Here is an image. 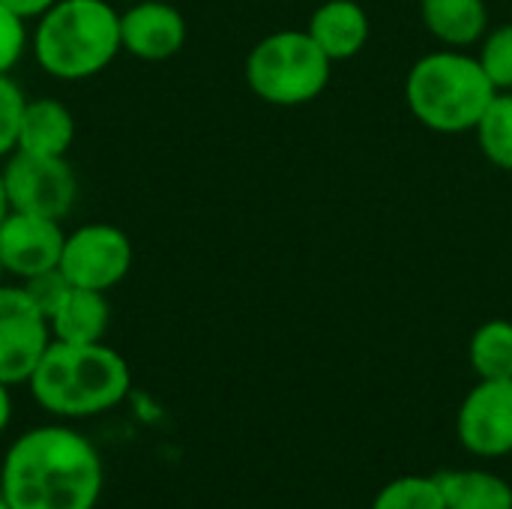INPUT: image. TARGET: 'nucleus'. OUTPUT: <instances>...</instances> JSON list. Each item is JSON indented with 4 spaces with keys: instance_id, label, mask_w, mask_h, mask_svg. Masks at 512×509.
Returning a JSON list of instances; mask_svg holds the SVG:
<instances>
[{
    "instance_id": "f257e3e1",
    "label": "nucleus",
    "mask_w": 512,
    "mask_h": 509,
    "mask_svg": "<svg viewBox=\"0 0 512 509\" xmlns=\"http://www.w3.org/2000/svg\"><path fill=\"white\" fill-rule=\"evenodd\" d=\"M102 486L99 450L63 423L27 429L0 459V498L9 509H96Z\"/></svg>"
},
{
    "instance_id": "f03ea898",
    "label": "nucleus",
    "mask_w": 512,
    "mask_h": 509,
    "mask_svg": "<svg viewBox=\"0 0 512 509\" xmlns=\"http://www.w3.org/2000/svg\"><path fill=\"white\" fill-rule=\"evenodd\" d=\"M33 402L57 420H87L126 402L132 375L123 354L105 342H54L36 363L30 381Z\"/></svg>"
},
{
    "instance_id": "7ed1b4c3",
    "label": "nucleus",
    "mask_w": 512,
    "mask_h": 509,
    "mask_svg": "<svg viewBox=\"0 0 512 509\" xmlns=\"http://www.w3.org/2000/svg\"><path fill=\"white\" fill-rule=\"evenodd\" d=\"M30 51L57 81H87L123 51L120 12L108 0H57L33 24Z\"/></svg>"
},
{
    "instance_id": "20e7f679",
    "label": "nucleus",
    "mask_w": 512,
    "mask_h": 509,
    "mask_svg": "<svg viewBox=\"0 0 512 509\" xmlns=\"http://www.w3.org/2000/svg\"><path fill=\"white\" fill-rule=\"evenodd\" d=\"M495 93L477 54L456 48L423 54L405 78L408 111L438 135L474 132Z\"/></svg>"
},
{
    "instance_id": "39448f33",
    "label": "nucleus",
    "mask_w": 512,
    "mask_h": 509,
    "mask_svg": "<svg viewBox=\"0 0 512 509\" xmlns=\"http://www.w3.org/2000/svg\"><path fill=\"white\" fill-rule=\"evenodd\" d=\"M333 75V60L306 30H273L258 39L246 57L249 90L279 108L315 102Z\"/></svg>"
},
{
    "instance_id": "423d86ee",
    "label": "nucleus",
    "mask_w": 512,
    "mask_h": 509,
    "mask_svg": "<svg viewBox=\"0 0 512 509\" xmlns=\"http://www.w3.org/2000/svg\"><path fill=\"white\" fill-rule=\"evenodd\" d=\"M0 174L9 210L63 222L78 201V177L66 156H39L15 150L6 156Z\"/></svg>"
},
{
    "instance_id": "0eeeda50",
    "label": "nucleus",
    "mask_w": 512,
    "mask_h": 509,
    "mask_svg": "<svg viewBox=\"0 0 512 509\" xmlns=\"http://www.w3.org/2000/svg\"><path fill=\"white\" fill-rule=\"evenodd\" d=\"M72 288L111 291L132 270V240L111 222H90L66 234L60 267Z\"/></svg>"
},
{
    "instance_id": "6e6552de",
    "label": "nucleus",
    "mask_w": 512,
    "mask_h": 509,
    "mask_svg": "<svg viewBox=\"0 0 512 509\" xmlns=\"http://www.w3.org/2000/svg\"><path fill=\"white\" fill-rule=\"evenodd\" d=\"M48 345V318L21 285H0V381L9 387L27 384Z\"/></svg>"
},
{
    "instance_id": "1a4fd4ad",
    "label": "nucleus",
    "mask_w": 512,
    "mask_h": 509,
    "mask_svg": "<svg viewBox=\"0 0 512 509\" xmlns=\"http://www.w3.org/2000/svg\"><path fill=\"white\" fill-rule=\"evenodd\" d=\"M456 435L462 447L483 459L512 453V381H483L465 396Z\"/></svg>"
},
{
    "instance_id": "9d476101",
    "label": "nucleus",
    "mask_w": 512,
    "mask_h": 509,
    "mask_svg": "<svg viewBox=\"0 0 512 509\" xmlns=\"http://www.w3.org/2000/svg\"><path fill=\"white\" fill-rule=\"evenodd\" d=\"M63 243L66 231L60 219L9 210L0 222V261L6 267V276H15L21 282L57 270Z\"/></svg>"
},
{
    "instance_id": "9b49d317",
    "label": "nucleus",
    "mask_w": 512,
    "mask_h": 509,
    "mask_svg": "<svg viewBox=\"0 0 512 509\" xmlns=\"http://www.w3.org/2000/svg\"><path fill=\"white\" fill-rule=\"evenodd\" d=\"M189 39V24L174 3L138 0L120 12V42L123 51L144 63H162L183 51Z\"/></svg>"
},
{
    "instance_id": "f8f14e48",
    "label": "nucleus",
    "mask_w": 512,
    "mask_h": 509,
    "mask_svg": "<svg viewBox=\"0 0 512 509\" xmlns=\"http://www.w3.org/2000/svg\"><path fill=\"white\" fill-rule=\"evenodd\" d=\"M306 33L318 42V48L333 63H342L366 48L372 36V21L357 0H324L309 15Z\"/></svg>"
},
{
    "instance_id": "ddd939ff",
    "label": "nucleus",
    "mask_w": 512,
    "mask_h": 509,
    "mask_svg": "<svg viewBox=\"0 0 512 509\" xmlns=\"http://www.w3.org/2000/svg\"><path fill=\"white\" fill-rule=\"evenodd\" d=\"M72 141H75V117L69 105L51 96H36L24 102L15 150L39 153V156H69Z\"/></svg>"
},
{
    "instance_id": "4468645a",
    "label": "nucleus",
    "mask_w": 512,
    "mask_h": 509,
    "mask_svg": "<svg viewBox=\"0 0 512 509\" xmlns=\"http://www.w3.org/2000/svg\"><path fill=\"white\" fill-rule=\"evenodd\" d=\"M111 324V303L105 291L69 288L63 303L48 318L51 339L69 345H93L102 342Z\"/></svg>"
},
{
    "instance_id": "2eb2a0df",
    "label": "nucleus",
    "mask_w": 512,
    "mask_h": 509,
    "mask_svg": "<svg viewBox=\"0 0 512 509\" xmlns=\"http://www.w3.org/2000/svg\"><path fill=\"white\" fill-rule=\"evenodd\" d=\"M420 18L444 48L456 51L480 45L489 30L486 0H420Z\"/></svg>"
},
{
    "instance_id": "dca6fc26",
    "label": "nucleus",
    "mask_w": 512,
    "mask_h": 509,
    "mask_svg": "<svg viewBox=\"0 0 512 509\" xmlns=\"http://www.w3.org/2000/svg\"><path fill=\"white\" fill-rule=\"evenodd\" d=\"M447 509H512V486L489 471L435 474Z\"/></svg>"
},
{
    "instance_id": "f3484780",
    "label": "nucleus",
    "mask_w": 512,
    "mask_h": 509,
    "mask_svg": "<svg viewBox=\"0 0 512 509\" xmlns=\"http://www.w3.org/2000/svg\"><path fill=\"white\" fill-rule=\"evenodd\" d=\"M471 366L483 381H512V321L495 318L474 330L468 345Z\"/></svg>"
},
{
    "instance_id": "a211bd4d",
    "label": "nucleus",
    "mask_w": 512,
    "mask_h": 509,
    "mask_svg": "<svg viewBox=\"0 0 512 509\" xmlns=\"http://www.w3.org/2000/svg\"><path fill=\"white\" fill-rule=\"evenodd\" d=\"M474 135H477L483 156L495 168L512 171V90L495 93V99L483 111Z\"/></svg>"
},
{
    "instance_id": "6ab92c4d",
    "label": "nucleus",
    "mask_w": 512,
    "mask_h": 509,
    "mask_svg": "<svg viewBox=\"0 0 512 509\" xmlns=\"http://www.w3.org/2000/svg\"><path fill=\"white\" fill-rule=\"evenodd\" d=\"M369 509H447L444 495L438 489L435 474L432 477H399L393 483H387Z\"/></svg>"
},
{
    "instance_id": "aec40b11",
    "label": "nucleus",
    "mask_w": 512,
    "mask_h": 509,
    "mask_svg": "<svg viewBox=\"0 0 512 509\" xmlns=\"http://www.w3.org/2000/svg\"><path fill=\"white\" fill-rule=\"evenodd\" d=\"M477 60L498 93L512 90V21L486 30V36L480 39Z\"/></svg>"
},
{
    "instance_id": "412c9836",
    "label": "nucleus",
    "mask_w": 512,
    "mask_h": 509,
    "mask_svg": "<svg viewBox=\"0 0 512 509\" xmlns=\"http://www.w3.org/2000/svg\"><path fill=\"white\" fill-rule=\"evenodd\" d=\"M24 90L12 75H0V162L18 147V126L24 111Z\"/></svg>"
},
{
    "instance_id": "4be33fe9",
    "label": "nucleus",
    "mask_w": 512,
    "mask_h": 509,
    "mask_svg": "<svg viewBox=\"0 0 512 509\" xmlns=\"http://www.w3.org/2000/svg\"><path fill=\"white\" fill-rule=\"evenodd\" d=\"M27 45H30L27 18H21L18 12L0 3V75H9L21 63Z\"/></svg>"
},
{
    "instance_id": "5701e85b",
    "label": "nucleus",
    "mask_w": 512,
    "mask_h": 509,
    "mask_svg": "<svg viewBox=\"0 0 512 509\" xmlns=\"http://www.w3.org/2000/svg\"><path fill=\"white\" fill-rule=\"evenodd\" d=\"M21 288H24V294L33 300V306H36L45 318H51L54 309L63 303V297L69 294L72 285H69V279H66L60 270H48V273L33 276V279H24Z\"/></svg>"
},
{
    "instance_id": "b1692460",
    "label": "nucleus",
    "mask_w": 512,
    "mask_h": 509,
    "mask_svg": "<svg viewBox=\"0 0 512 509\" xmlns=\"http://www.w3.org/2000/svg\"><path fill=\"white\" fill-rule=\"evenodd\" d=\"M0 3L9 6L12 12H18L21 18H27V21H30V18L36 21V18H39L51 3H57V0H0Z\"/></svg>"
},
{
    "instance_id": "393cba45",
    "label": "nucleus",
    "mask_w": 512,
    "mask_h": 509,
    "mask_svg": "<svg viewBox=\"0 0 512 509\" xmlns=\"http://www.w3.org/2000/svg\"><path fill=\"white\" fill-rule=\"evenodd\" d=\"M12 423V396H9V384L0 381V435L9 429Z\"/></svg>"
},
{
    "instance_id": "a878e982",
    "label": "nucleus",
    "mask_w": 512,
    "mask_h": 509,
    "mask_svg": "<svg viewBox=\"0 0 512 509\" xmlns=\"http://www.w3.org/2000/svg\"><path fill=\"white\" fill-rule=\"evenodd\" d=\"M9 213V201H6V186H3V174H0V222L6 219Z\"/></svg>"
},
{
    "instance_id": "bb28decb",
    "label": "nucleus",
    "mask_w": 512,
    "mask_h": 509,
    "mask_svg": "<svg viewBox=\"0 0 512 509\" xmlns=\"http://www.w3.org/2000/svg\"><path fill=\"white\" fill-rule=\"evenodd\" d=\"M3 276H6V267H3V261H0V285H3Z\"/></svg>"
},
{
    "instance_id": "cd10ccee",
    "label": "nucleus",
    "mask_w": 512,
    "mask_h": 509,
    "mask_svg": "<svg viewBox=\"0 0 512 509\" xmlns=\"http://www.w3.org/2000/svg\"><path fill=\"white\" fill-rule=\"evenodd\" d=\"M0 509H9V504H6V501H3V498H0Z\"/></svg>"
}]
</instances>
